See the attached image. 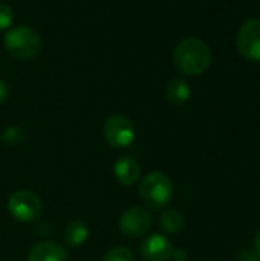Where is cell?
<instances>
[{
	"mask_svg": "<svg viewBox=\"0 0 260 261\" xmlns=\"http://www.w3.org/2000/svg\"><path fill=\"white\" fill-rule=\"evenodd\" d=\"M238 260L239 261H260L259 254L254 251V249H250V248H244L239 251L238 254Z\"/></svg>",
	"mask_w": 260,
	"mask_h": 261,
	"instance_id": "obj_17",
	"label": "cell"
},
{
	"mask_svg": "<svg viewBox=\"0 0 260 261\" xmlns=\"http://www.w3.org/2000/svg\"><path fill=\"white\" fill-rule=\"evenodd\" d=\"M103 261H135V255H133V252L129 248L116 246V248L109 249L104 254Z\"/></svg>",
	"mask_w": 260,
	"mask_h": 261,
	"instance_id": "obj_14",
	"label": "cell"
},
{
	"mask_svg": "<svg viewBox=\"0 0 260 261\" xmlns=\"http://www.w3.org/2000/svg\"><path fill=\"white\" fill-rule=\"evenodd\" d=\"M8 95H9V89H8V84L0 80V106L8 99Z\"/></svg>",
	"mask_w": 260,
	"mask_h": 261,
	"instance_id": "obj_18",
	"label": "cell"
},
{
	"mask_svg": "<svg viewBox=\"0 0 260 261\" xmlns=\"http://www.w3.org/2000/svg\"><path fill=\"white\" fill-rule=\"evenodd\" d=\"M172 242L159 234L146 237L139 245V252L146 261H167L173 255Z\"/></svg>",
	"mask_w": 260,
	"mask_h": 261,
	"instance_id": "obj_8",
	"label": "cell"
},
{
	"mask_svg": "<svg viewBox=\"0 0 260 261\" xmlns=\"http://www.w3.org/2000/svg\"><path fill=\"white\" fill-rule=\"evenodd\" d=\"M8 211L14 219L20 222H32L41 214L43 205L38 196H35L32 191L20 190L9 197Z\"/></svg>",
	"mask_w": 260,
	"mask_h": 261,
	"instance_id": "obj_5",
	"label": "cell"
},
{
	"mask_svg": "<svg viewBox=\"0 0 260 261\" xmlns=\"http://www.w3.org/2000/svg\"><path fill=\"white\" fill-rule=\"evenodd\" d=\"M89 237V228L83 220H70L64 228V242L69 248L81 246Z\"/></svg>",
	"mask_w": 260,
	"mask_h": 261,
	"instance_id": "obj_12",
	"label": "cell"
},
{
	"mask_svg": "<svg viewBox=\"0 0 260 261\" xmlns=\"http://www.w3.org/2000/svg\"><path fill=\"white\" fill-rule=\"evenodd\" d=\"M67 252L61 245L54 242H40L28 252V261H66Z\"/></svg>",
	"mask_w": 260,
	"mask_h": 261,
	"instance_id": "obj_9",
	"label": "cell"
},
{
	"mask_svg": "<svg viewBox=\"0 0 260 261\" xmlns=\"http://www.w3.org/2000/svg\"><path fill=\"white\" fill-rule=\"evenodd\" d=\"M172 58L179 72L185 75H201L211 64V50L205 41L188 37L176 44Z\"/></svg>",
	"mask_w": 260,
	"mask_h": 261,
	"instance_id": "obj_1",
	"label": "cell"
},
{
	"mask_svg": "<svg viewBox=\"0 0 260 261\" xmlns=\"http://www.w3.org/2000/svg\"><path fill=\"white\" fill-rule=\"evenodd\" d=\"M166 96L169 99V102H172L173 106H182L185 104L190 96H192V90L190 86L185 80L182 78H173L166 89Z\"/></svg>",
	"mask_w": 260,
	"mask_h": 261,
	"instance_id": "obj_11",
	"label": "cell"
},
{
	"mask_svg": "<svg viewBox=\"0 0 260 261\" xmlns=\"http://www.w3.org/2000/svg\"><path fill=\"white\" fill-rule=\"evenodd\" d=\"M139 197L150 208H162L173 197V182L162 171H152L139 184Z\"/></svg>",
	"mask_w": 260,
	"mask_h": 261,
	"instance_id": "obj_2",
	"label": "cell"
},
{
	"mask_svg": "<svg viewBox=\"0 0 260 261\" xmlns=\"http://www.w3.org/2000/svg\"><path fill=\"white\" fill-rule=\"evenodd\" d=\"M236 46L244 58L260 61V18H250L241 26Z\"/></svg>",
	"mask_w": 260,
	"mask_h": 261,
	"instance_id": "obj_6",
	"label": "cell"
},
{
	"mask_svg": "<svg viewBox=\"0 0 260 261\" xmlns=\"http://www.w3.org/2000/svg\"><path fill=\"white\" fill-rule=\"evenodd\" d=\"M150 226H152V216L149 214L147 210L139 206L129 208L127 211L123 213L120 219V231L129 239L146 236Z\"/></svg>",
	"mask_w": 260,
	"mask_h": 261,
	"instance_id": "obj_7",
	"label": "cell"
},
{
	"mask_svg": "<svg viewBox=\"0 0 260 261\" xmlns=\"http://www.w3.org/2000/svg\"><path fill=\"white\" fill-rule=\"evenodd\" d=\"M254 251L259 254V257H260V229H259V232L256 234V237H254Z\"/></svg>",
	"mask_w": 260,
	"mask_h": 261,
	"instance_id": "obj_20",
	"label": "cell"
},
{
	"mask_svg": "<svg viewBox=\"0 0 260 261\" xmlns=\"http://www.w3.org/2000/svg\"><path fill=\"white\" fill-rule=\"evenodd\" d=\"M139 165L132 156H123L113 165V174L116 180L126 187H132L133 184H136V180L139 179Z\"/></svg>",
	"mask_w": 260,
	"mask_h": 261,
	"instance_id": "obj_10",
	"label": "cell"
},
{
	"mask_svg": "<svg viewBox=\"0 0 260 261\" xmlns=\"http://www.w3.org/2000/svg\"><path fill=\"white\" fill-rule=\"evenodd\" d=\"M14 18V11L9 5L0 3V31H5L11 26Z\"/></svg>",
	"mask_w": 260,
	"mask_h": 261,
	"instance_id": "obj_15",
	"label": "cell"
},
{
	"mask_svg": "<svg viewBox=\"0 0 260 261\" xmlns=\"http://www.w3.org/2000/svg\"><path fill=\"white\" fill-rule=\"evenodd\" d=\"M159 225L167 234H176V232L184 229L185 219H184V216H182V213L179 210L167 208L166 211H162V214L159 217Z\"/></svg>",
	"mask_w": 260,
	"mask_h": 261,
	"instance_id": "obj_13",
	"label": "cell"
},
{
	"mask_svg": "<svg viewBox=\"0 0 260 261\" xmlns=\"http://www.w3.org/2000/svg\"><path fill=\"white\" fill-rule=\"evenodd\" d=\"M103 135L112 148H127L135 141V125L130 118L116 113L106 119Z\"/></svg>",
	"mask_w": 260,
	"mask_h": 261,
	"instance_id": "obj_4",
	"label": "cell"
},
{
	"mask_svg": "<svg viewBox=\"0 0 260 261\" xmlns=\"http://www.w3.org/2000/svg\"><path fill=\"white\" fill-rule=\"evenodd\" d=\"M3 43L6 50L18 60H29L41 49V38L38 32L26 26H17L8 31Z\"/></svg>",
	"mask_w": 260,
	"mask_h": 261,
	"instance_id": "obj_3",
	"label": "cell"
},
{
	"mask_svg": "<svg viewBox=\"0 0 260 261\" xmlns=\"http://www.w3.org/2000/svg\"><path fill=\"white\" fill-rule=\"evenodd\" d=\"M3 139H5V142H8V144H11V145H17V144L21 142L23 135H21V132H20L17 127H9V128L5 130Z\"/></svg>",
	"mask_w": 260,
	"mask_h": 261,
	"instance_id": "obj_16",
	"label": "cell"
},
{
	"mask_svg": "<svg viewBox=\"0 0 260 261\" xmlns=\"http://www.w3.org/2000/svg\"><path fill=\"white\" fill-rule=\"evenodd\" d=\"M172 257L176 261H185L187 260V252H185V249H173Z\"/></svg>",
	"mask_w": 260,
	"mask_h": 261,
	"instance_id": "obj_19",
	"label": "cell"
}]
</instances>
